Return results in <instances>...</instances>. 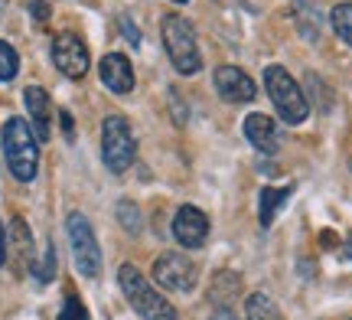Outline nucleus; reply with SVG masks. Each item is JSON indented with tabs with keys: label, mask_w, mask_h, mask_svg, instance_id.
<instances>
[{
	"label": "nucleus",
	"mask_w": 352,
	"mask_h": 320,
	"mask_svg": "<svg viewBox=\"0 0 352 320\" xmlns=\"http://www.w3.org/2000/svg\"><path fill=\"white\" fill-rule=\"evenodd\" d=\"M0 151L7 160V170L20 183H33L39 173V141L33 128L26 125L23 118H7V125L0 131Z\"/></svg>",
	"instance_id": "nucleus-1"
},
{
	"label": "nucleus",
	"mask_w": 352,
	"mask_h": 320,
	"mask_svg": "<svg viewBox=\"0 0 352 320\" xmlns=\"http://www.w3.org/2000/svg\"><path fill=\"white\" fill-rule=\"evenodd\" d=\"M160 33H164V46L166 56L179 76H192L199 72L202 56H199V39H196V30L189 23L186 17L179 13H166L164 23H160Z\"/></svg>",
	"instance_id": "nucleus-2"
},
{
	"label": "nucleus",
	"mask_w": 352,
	"mask_h": 320,
	"mask_svg": "<svg viewBox=\"0 0 352 320\" xmlns=\"http://www.w3.org/2000/svg\"><path fill=\"white\" fill-rule=\"evenodd\" d=\"M118 284H121V291H124L127 304L138 310V317H144V320H179L173 304H170L160 291H153L151 284H147V278H144L134 265H121V268H118Z\"/></svg>",
	"instance_id": "nucleus-3"
},
{
	"label": "nucleus",
	"mask_w": 352,
	"mask_h": 320,
	"mask_svg": "<svg viewBox=\"0 0 352 320\" xmlns=\"http://www.w3.org/2000/svg\"><path fill=\"white\" fill-rule=\"evenodd\" d=\"M264 89L271 95L280 121H287V125H303V121H307L310 102H307L303 89L294 82V76H290L284 65H267V69H264Z\"/></svg>",
	"instance_id": "nucleus-4"
},
{
	"label": "nucleus",
	"mask_w": 352,
	"mask_h": 320,
	"mask_svg": "<svg viewBox=\"0 0 352 320\" xmlns=\"http://www.w3.org/2000/svg\"><path fill=\"white\" fill-rule=\"evenodd\" d=\"M138 157V138L131 121L121 115H108L101 121V160L111 173H124Z\"/></svg>",
	"instance_id": "nucleus-5"
},
{
	"label": "nucleus",
	"mask_w": 352,
	"mask_h": 320,
	"mask_svg": "<svg viewBox=\"0 0 352 320\" xmlns=\"http://www.w3.org/2000/svg\"><path fill=\"white\" fill-rule=\"evenodd\" d=\"M65 235H69V248H72V262L82 278H98L101 275V248L95 239V229L82 213H69L65 216Z\"/></svg>",
	"instance_id": "nucleus-6"
},
{
	"label": "nucleus",
	"mask_w": 352,
	"mask_h": 320,
	"mask_svg": "<svg viewBox=\"0 0 352 320\" xmlns=\"http://www.w3.org/2000/svg\"><path fill=\"white\" fill-rule=\"evenodd\" d=\"M153 281L166 291L189 295L196 288V265H192V258L179 255V252H164L153 262Z\"/></svg>",
	"instance_id": "nucleus-7"
},
{
	"label": "nucleus",
	"mask_w": 352,
	"mask_h": 320,
	"mask_svg": "<svg viewBox=\"0 0 352 320\" xmlns=\"http://www.w3.org/2000/svg\"><path fill=\"white\" fill-rule=\"evenodd\" d=\"M52 65L69 78H82L88 72V65H91L85 39L78 36V33H69V30L59 33V36L52 39Z\"/></svg>",
	"instance_id": "nucleus-8"
},
{
	"label": "nucleus",
	"mask_w": 352,
	"mask_h": 320,
	"mask_svg": "<svg viewBox=\"0 0 352 320\" xmlns=\"http://www.w3.org/2000/svg\"><path fill=\"white\" fill-rule=\"evenodd\" d=\"M173 239L183 248H202L206 239H209V216L192 203L179 206L173 216Z\"/></svg>",
	"instance_id": "nucleus-9"
},
{
	"label": "nucleus",
	"mask_w": 352,
	"mask_h": 320,
	"mask_svg": "<svg viewBox=\"0 0 352 320\" xmlns=\"http://www.w3.org/2000/svg\"><path fill=\"white\" fill-rule=\"evenodd\" d=\"M212 82H215V92H219L226 102L245 105V102H254V98H258V85L252 82L248 72H241L239 65H219Z\"/></svg>",
	"instance_id": "nucleus-10"
},
{
	"label": "nucleus",
	"mask_w": 352,
	"mask_h": 320,
	"mask_svg": "<svg viewBox=\"0 0 352 320\" xmlns=\"http://www.w3.org/2000/svg\"><path fill=\"white\" fill-rule=\"evenodd\" d=\"M98 76H101V82H104V89L114 92V95H127V92H134V65H131V59L121 56V52H108V56H101Z\"/></svg>",
	"instance_id": "nucleus-11"
},
{
	"label": "nucleus",
	"mask_w": 352,
	"mask_h": 320,
	"mask_svg": "<svg viewBox=\"0 0 352 320\" xmlns=\"http://www.w3.org/2000/svg\"><path fill=\"white\" fill-rule=\"evenodd\" d=\"M23 102H26V111H30V121H33V134H36V141H50L52 134V102L46 89H39V85H30L23 92Z\"/></svg>",
	"instance_id": "nucleus-12"
},
{
	"label": "nucleus",
	"mask_w": 352,
	"mask_h": 320,
	"mask_svg": "<svg viewBox=\"0 0 352 320\" xmlns=\"http://www.w3.org/2000/svg\"><path fill=\"white\" fill-rule=\"evenodd\" d=\"M245 138H248V144H252L254 151H261V154H274L277 147H280V134H277L274 118L258 115V111L245 118Z\"/></svg>",
	"instance_id": "nucleus-13"
},
{
	"label": "nucleus",
	"mask_w": 352,
	"mask_h": 320,
	"mask_svg": "<svg viewBox=\"0 0 352 320\" xmlns=\"http://www.w3.org/2000/svg\"><path fill=\"white\" fill-rule=\"evenodd\" d=\"M290 193H294V186H264L261 190V200H258V219H261L264 229L274 222V216L280 213V206L287 203Z\"/></svg>",
	"instance_id": "nucleus-14"
},
{
	"label": "nucleus",
	"mask_w": 352,
	"mask_h": 320,
	"mask_svg": "<svg viewBox=\"0 0 352 320\" xmlns=\"http://www.w3.org/2000/svg\"><path fill=\"white\" fill-rule=\"evenodd\" d=\"M294 20L300 26V36L307 39H320V10H316L314 0H294Z\"/></svg>",
	"instance_id": "nucleus-15"
},
{
	"label": "nucleus",
	"mask_w": 352,
	"mask_h": 320,
	"mask_svg": "<svg viewBox=\"0 0 352 320\" xmlns=\"http://www.w3.org/2000/svg\"><path fill=\"white\" fill-rule=\"evenodd\" d=\"M245 314H248V320H284L280 308L264 291H252L245 297Z\"/></svg>",
	"instance_id": "nucleus-16"
},
{
	"label": "nucleus",
	"mask_w": 352,
	"mask_h": 320,
	"mask_svg": "<svg viewBox=\"0 0 352 320\" xmlns=\"http://www.w3.org/2000/svg\"><path fill=\"white\" fill-rule=\"evenodd\" d=\"M10 232H13V245H16V255L23 265H36V258H33V235L26 229V222L20 216L10 222Z\"/></svg>",
	"instance_id": "nucleus-17"
},
{
	"label": "nucleus",
	"mask_w": 352,
	"mask_h": 320,
	"mask_svg": "<svg viewBox=\"0 0 352 320\" xmlns=\"http://www.w3.org/2000/svg\"><path fill=\"white\" fill-rule=\"evenodd\" d=\"M329 23H333V33L352 46V3H336L333 10H329Z\"/></svg>",
	"instance_id": "nucleus-18"
},
{
	"label": "nucleus",
	"mask_w": 352,
	"mask_h": 320,
	"mask_svg": "<svg viewBox=\"0 0 352 320\" xmlns=\"http://www.w3.org/2000/svg\"><path fill=\"white\" fill-rule=\"evenodd\" d=\"M16 72H20V56H16L10 43L0 39V82H10Z\"/></svg>",
	"instance_id": "nucleus-19"
},
{
	"label": "nucleus",
	"mask_w": 352,
	"mask_h": 320,
	"mask_svg": "<svg viewBox=\"0 0 352 320\" xmlns=\"http://www.w3.org/2000/svg\"><path fill=\"white\" fill-rule=\"evenodd\" d=\"M118 219H121V226H124L131 235H138L140 232V213H138V206L131 203V200L118 203Z\"/></svg>",
	"instance_id": "nucleus-20"
},
{
	"label": "nucleus",
	"mask_w": 352,
	"mask_h": 320,
	"mask_svg": "<svg viewBox=\"0 0 352 320\" xmlns=\"http://www.w3.org/2000/svg\"><path fill=\"white\" fill-rule=\"evenodd\" d=\"M59 320H91V317H88L85 304H82L76 295H69L65 297V304H63V310H59Z\"/></svg>",
	"instance_id": "nucleus-21"
},
{
	"label": "nucleus",
	"mask_w": 352,
	"mask_h": 320,
	"mask_svg": "<svg viewBox=\"0 0 352 320\" xmlns=\"http://www.w3.org/2000/svg\"><path fill=\"white\" fill-rule=\"evenodd\" d=\"M33 275H36V281H52V275H56V252H52V245H46V262L43 265H33Z\"/></svg>",
	"instance_id": "nucleus-22"
},
{
	"label": "nucleus",
	"mask_w": 352,
	"mask_h": 320,
	"mask_svg": "<svg viewBox=\"0 0 352 320\" xmlns=\"http://www.w3.org/2000/svg\"><path fill=\"white\" fill-rule=\"evenodd\" d=\"M30 17L39 20V23H46L50 20V3L46 0H30Z\"/></svg>",
	"instance_id": "nucleus-23"
},
{
	"label": "nucleus",
	"mask_w": 352,
	"mask_h": 320,
	"mask_svg": "<svg viewBox=\"0 0 352 320\" xmlns=\"http://www.w3.org/2000/svg\"><path fill=\"white\" fill-rule=\"evenodd\" d=\"M121 30H124V36H127V43H131V46H140V33H138V26H134V20H131V17H121Z\"/></svg>",
	"instance_id": "nucleus-24"
},
{
	"label": "nucleus",
	"mask_w": 352,
	"mask_h": 320,
	"mask_svg": "<svg viewBox=\"0 0 352 320\" xmlns=\"http://www.w3.org/2000/svg\"><path fill=\"white\" fill-rule=\"evenodd\" d=\"M59 121H63V131H65V138L72 141V138H76V121H72V115H69V111H59Z\"/></svg>",
	"instance_id": "nucleus-25"
},
{
	"label": "nucleus",
	"mask_w": 352,
	"mask_h": 320,
	"mask_svg": "<svg viewBox=\"0 0 352 320\" xmlns=\"http://www.w3.org/2000/svg\"><path fill=\"white\" fill-rule=\"evenodd\" d=\"M7 262V232H3V222H0V268Z\"/></svg>",
	"instance_id": "nucleus-26"
},
{
	"label": "nucleus",
	"mask_w": 352,
	"mask_h": 320,
	"mask_svg": "<svg viewBox=\"0 0 352 320\" xmlns=\"http://www.w3.org/2000/svg\"><path fill=\"white\" fill-rule=\"evenodd\" d=\"M212 320H235V317H228V314H219V317H212Z\"/></svg>",
	"instance_id": "nucleus-27"
},
{
	"label": "nucleus",
	"mask_w": 352,
	"mask_h": 320,
	"mask_svg": "<svg viewBox=\"0 0 352 320\" xmlns=\"http://www.w3.org/2000/svg\"><path fill=\"white\" fill-rule=\"evenodd\" d=\"M346 252H349V258H352V239H349V242H346Z\"/></svg>",
	"instance_id": "nucleus-28"
},
{
	"label": "nucleus",
	"mask_w": 352,
	"mask_h": 320,
	"mask_svg": "<svg viewBox=\"0 0 352 320\" xmlns=\"http://www.w3.org/2000/svg\"><path fill=\"white\" fill-rule=\"evenodd\" d=\"M170 3H186V0H170Z\"/></svg>",
	"instance_id": "nucleus-29"
},
{
	"label": "nucleus",
	"mask_w": 352,
	"mask_h": 320,
	"mask_svg": "<svg viewBox=\"0 0 352 320\" xmlns=\"http://www.w3.org/2000/svg\"><path fill=\"white\" fill-rule=\"evenodd\" d=\"M0 7H3V0H0Z\"/></svg>",
	"instance_id": "nucleus-30"
}]
</instances>
